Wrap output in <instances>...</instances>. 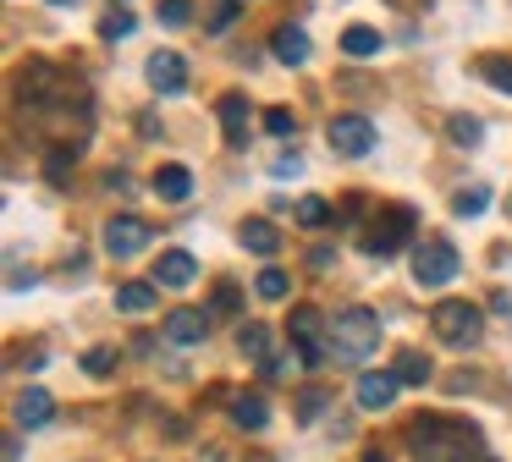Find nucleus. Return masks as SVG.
<instances>
[{"label":"nucleus","instance_id":"f257e3e1","mask_svg":"<svg viewBox=\"0 0 512 462\" xmlns=\"http://www.w3.org/2000/svg\"><path fill=\"white\" fill-rule=\"evenodd\" d=\"M413 462H485V446H479L474 424H457V418L424 413L413 418Z\"/></svg>","mask_w":512,"mask_h":462},{"label":"nucleus","instance_id":"f03ea898","mask_svg":"<svg viewBox=\"0 0 512 462\" xmlns=\"http://www.w3.org/2000/svg\"><path fill=\"white\" fill-rule=\"evenodd\" d=\"M375 347H380V314L375 308H342V314L331 319V352L342 363H358V369H364Z\"/></svg>","mask_w":512,"mask_h":462},{"label":"nucleus","instance_id":"7ed1b4c3","mask_svg":"<svg viewBox=\"0 0 512 462\" xmlns=\"http://www.w3.org/2000/svg\"><path fill=\"white\" fill-rule=\"evenodd\" d=\"M430 325H435V336H441L446 347H474L479 330H485V308L463 303V297H446V303L430 308Z\"/></svg>","mask_w":512,"mask_h":462},{"label":"nucleus","instance_id":"20e7f679","mask_svg":"<svg viewBox=\"0 0 512 462\" xmlns=\"http://www.w3.org/2000/svg\"><path fill=\"white\" fill-rule=\"evenodd\" d=\"M457 264L463 259H457V248L446 237H424L419 248H413V281L419 286H446L457 275Z\"/></svg>","mask_w":512,"mask_h":462},{"label":"nucleus","instance_id":"39448f33","mask_svg":"<svg viewBox=\"0 0 512 462\" xmlns=\"http://www.w3.org/2000/svg\"><path fill=\"white\" fill-rule=\"evenodd\" d=\"M325 138H331V149L342 154V160H364V154L375 149V121L358 116V110H347V116H331Z\"/></svg>","mask_w":512,"mask_h":462},{"label":"nucleus","instance_id":"423d86ee","mask_svg":"<svg viewBox=\"0 0 512 462\" xmlns=\"http://www.w3.org/2000/svg\"><path fill=\"white\" fill-rule=\"evenodd\" d=\"M149 237H155V226H149V220H138V215L105 220V253H111V259H133V253H144Z\"/></svg>","mask_w":512,"mask_h":462},{"label":"nucleus","instance_id":"0eeeda50","mask_svg":"<svg viewBox=\"0 0 512 462\" xmlns=\"http://www.w3.org/2000/svg\"><path fill=\"white\" fill-rule=\"evenodd\" d=\"M397 391H402V380L391 369H364V374H358V385H353V396H358L364 413H386V407L397 402Z\"/></svg>","mask_w":512,"mask_h":462},{"label":"nucleus","instance_id":"6e6552de","mask_svg":"<svg viewBox=\"0 0 512 462\" xmlns=\"http://www.w3.org/2000/svg\"><path fill=\"white\" fill-rule=\"evenodd\" d=\"M408 237H413V215L408 209H391L375 231H364V253H380V259H386V253H397Z\"/></svg>","mask_w":512,"mask_h":462},{"label":"nucleus","instance_id":"1a4fd4ad","mask_svg":"<svg viewBox=\"0 0 512 462\" xmlns=\"http://www.w3.org/2000/svg\"><path fill=\"white\" fill-rule=\"evenodd\" d=\"M210 336V314L204 308H171L166 314V341L171 347H199Z\"/></svg>","mask_w":512,"mask_h":462},{"label":"nucleus","instance_id":"9d476101","mask_svg":"<svg viewBox=\"0 0 512 462\" xmlns=\"http://www.w3.org/2000/svg\"><path fill=\"white\" fill-rule=\"evenodd\" d=\"M12 418H17V429H45L50 418H56V396H50L45 385H28L12 402Z\"/></svg>","mask_w":512,"mask_h":462},{"label":"nucleus","instance_id":"9b49d317","mask_svg":"<svg viewBox=\"0 0 512 462\" xmlns=\"http://www.w3.org/2000/svg\"><path fill=\"white\" fill-rule=\"evenodd\" d=\"M149 83H155L160 94H182V88H188V61H182L177 50H155L149 55Z\"/></svg>","mask_w":512,"mask_h":462},{"label":"nucleus","instance_id":"f8f14e48","mask_svg":"<svg viewBox=\"0 0 512 462\" xmlns=\"http://www.w3.org/2000/svg\"><path fill=\"white\" fill-rule=\"evenodd\" d=\"M155 281H160V286H193V281H199V259H193L188 248H171V253H160V264H155Z\"/></svg>","mask_w":512,"mask_h":462},{"label":"nucleus","instance_id":"ddd939ff","mask_svg":"<svg viewBox=\"0 0 512 462\" xmlns=\"http://www.w3.org/2000/svg\"><path fill=\"white\" fill-rule=\"evenodd\" d=\"M221 127H226V143H232V149H243L248 143V99L243 94H221Z\"/></svg>","mask_w":512,"mask_h":462},{"label":"nucleus","instance_id":"4468645a","mask_svg":"<svg viewBox=\"0 0 512 462\" xmlns=\"http://www.w3.org/2000/svg\"><path fill=\"white\" fill-rule=\"evenodd\" d=\"M155 193L166 198V204L193 198V171H188V165H160V171H155Z\"/></svg>","mask_w":512,"mask_h":462},{"label":"nucleus","instance_id":"2eb2a0df","mask_svg":"<svg viewBox=\"0 0 512 462\" xmlns=\"http://www.w3.org/2000/svg\"><path fill=\"white\" fill-rule=\"evenodd\" d=\"M232 424H237V429H265V424H270V402H265L259 391L232 396Z\"/></svg>","mask_w":512,"mask_h":462},{"label":"nucleus","instance_id":"dca6fc26","mask_svg":"<svg viewBox=\"0 0 512 462\" xmlns=\"http://www.w3.org/2000/svg\"><path fill=\"white\" fill-rule=\"evenodd\" d=\"M270 50H276L281 66H303V61H309V33H303V28H276Z\"/></svg>","mask_w":512,"mask_h":462},{"label":"nucleus","instance_id":"f3484780","mask_svg":"<svg viewBox=\"0 0 512 462\" xmlns=\"http://www.w3.org/2000/svg\"><path fill=\"white\" fill-rule=\"evenodd\" d=\"M243 248L259 253V259H270V253H281V231L270 226V220H248V226H243Z\"/></svg>","mask_w":512,"mask_h":462},{"label":"nucleus","instance_id":"a211bd4d","mask_svg":"<svg viewBox=\"0 0 512 462\" xmlns=\"http://www.w3.org/2000/svg\"><path fill=\"white\" fill-rule=\"evenodd\" d=\"M380 33L375 28H364V22H353V28L342 33V55H353V61H369V55H380Z\"/></svg>","mask_w":512,"mask_h":462},{"label":"nucleus","instance_id":"6ab92c4d","mask_svg":"<svg viewBox=\"0 0 512 462\" xmlns=\"http://www.w3.org/2000/svg\"><path fill=\"white\" fill-rule=\"evenodd\" d=\"M155 303H160V297H155V286H149V281H127V286H116V308H122V314H149Z\"/></svg>","mask_w":512,"mask_h":462},{"label":"nucleus","instance_id":"aec40b11","mask_svg":"<svg viewBox=\"0 0 512 462\" xmlns=\"http://www.w3.org/2000/svg\"><path fill=\"white\" fill-rule=\"evenodd\" d=\"M237 352H243V358H254V363H265L270 358V330L259 325V319L237 325Z\"/></svg>","mask_w":512,"mask_h":462},{"label":"nucleus","instance_id":"412c9836","mask_svg":"<svg viewBox=\"0 0 512 462\" xmlns=\"http://www.w3.org/2000/svg\"><path fill=\"white\" fill-rule=\"evenodd\" d=\"M391 374H397L402 385H430L435 363L424 358V352H397V363H391Z\"/></svg>","mask_w":512,"mask_h":462},{"label":"nucleus","instance_id":"4be33fe9","mask_svg":"<svg viewBox=\"0 0 512 462\" xmlns=\"http://www.w3.org/2000/svg\"><path fill=\"white\" fill-rule=\"evenodd\" d=\"M320 330H325V319L314 314V308H292V319H287V336L298 341V347H314V341H320Z\"/></svg>","mask_w":512,"mask_h":462},{"label":"nucleus","instance_id":"5701e85b","mask_svg":"<svg viewBox=\"0 0 512 462\" xmlns=\"http://www.w3.org/2000/svg\"><path fill=\"white\" fill-rule=\"evenodd\" d=\"M479 77H485L496 94L512 99V55H485V61H479Z\"/></svg>","mask_w":512,"mask_h":462},{"label":"nucleus","instance_id":"b1692460","mask_svg":"<svg viewBox=\"0 0 512 462\" xmlns=\"http://www.w3.org/2000/svg\"><path fill=\"white\" fill-rule=\"evenodd\" d=\"M292 215H298V226L303 231H320V226H331V204H325V198H298V209H292Z\"/></svg>","mask_w":512,"mask_h":462},{"label":"nucleus","instance_id":"393cba45","mask_svg":"<svg viewBox=\"0 0 512 462\" xmlns=\"http://www.w3.org/2000/svg\"><path fill=\"white\" fill-rule=\"evenodd\" d=\"M254 292L265 297V303H281V297L292 292V275L287 270H276V264H270V270H259V281H254Z\"/></svg>","mask_w":512,"mask_h":462},{"label":"nucleus","instance_id":"a878e982","mask_svg":"<svg viewBox=\"0 0 512 462\" xmlns=\"http://www.w3.org/2000/svg\"><path fill=\"white\" fill-rule=\"evenodd\" d=\"M78 154H83V143H72V149H50L45 154V176L50 182H67V171L78 165Z\"/></svg>","mask_w":512,"mask_h":462},{"label":"nucleus","instance_id":"bb28decb","mask_svg":"<svg viewBox=\"0 0 512 462\" xmlns=\"http://www.w3.org/2000/svg\"><path fill=\"white\" fill-rule=\"evenodd\" d=\"M325 402H331L325 385H303V391H298V418H303V424H314V418L325 413Z\"/></svg>","mask_w":512,"mask_h":462},{"label":"nucleus","instance_id":"cd10ccee","mask_svg":"<svg viewBox=\"0 0 512 462\" xmlns=\"http://www.w3.org/2000/svg\"><path fill=\"white\" fill-rule=\"evenodd\" d=\"M83 374L111 380V374H116V347H89V352H83Z\"/></svg>","mask_w":512,"mask_h":462},{"label":"nucleus","instance_id":"c85d7f7f","mask_svg":"<svg viewBox=\"0 0 512 462\" xmlns=\"http://www.w3.org/2000/svg\"><path fill=\"white\" fill-rule=\"evenodd\" d=\"M237 308H243V292H237V281H221V286H215V297H210V314L232 319Z\"/></svg>","mask_w":512,"mask_h":462},{"label":"nucleus","instance_id":"c756f323","mask_svg":"<svg viewBox=\"0 0 512 462\" xmlns=\"http://www.w3.org/2000/svg\"><path fill=\"white\" fill-rule=\"evenodd\" d=\"M265 132L270 138H292V132H298V116H292L287 105H270L265 110Z\"/></svg>","mask_w":512,"mask_h":462},{"label":"nucleus","instance_id":"7c9ffc66","mask_svg":"<svg viewBox=\"0 0 512 462\" xmlns=\"http://www.w3.org/2000/svg\"><path fill=\"white\" fill-rule=\"evenodd\" d=\"M485 204H490V187H463V193H452V215H479Z\"/></svg>","mask_w":512,"mask_h":462},{"label":"nucleus","instance_id":"2f4dec72","mask_svg":"<svg viewBox=\"0 0 512 462\" xmlns=\"http://www.w3.org/2000/svg\"><path fill=\"white\" fill-rule=\"evenodd\" d=\"M133 33V11H105L100 17V39H127Z\"/></svg>","mask_w":512,"mask_h":462},{"label":"nucleus","instance_id":"473e14b6","mask_svg":"<svg viewBox=\"0 0 512 462\" xmlns=\"http://www.w3.org/2000/svg\"><path fill=\"white\" fill-rule=\"evenodd\" d=\"M446 127H452V143H457V149H474V143H479V121H474V116H452Z\"/></svg>","mask_w":512,"mask_h":462},{"label":"nucleus","instance_id":"72a5a7b5","mask_svg":"<svg viewBox=\"0 0 512 462\" xmlns=\"http://www.w3.org/2000/svg\"><path fill=\"white\" fill-rule=\"evenodd\" d=\"M160 22H166V28H188L193 6H188V0H160Z\"/></svg>","mask_w":512,"mask_h":462},{"label":"nucleus","instance_id":"f704fd0d","mask_svg":"<svg viewBox=\"0 0 512 462\" xmlns=\"http://www.w3.org/2000/svg\"><path fill=\"white\" fill-rule=\"evenodd\" d=\"M237 11H243V0H221V6H215V17H210V33L232 28V22H237Z\"/></svg>","mask_w":512,"mask_h":462},{"label":"nucleus","instance_id":"c9c22d12","mask_svg":"<svg viewBox=\"0 0 512 462\" xmlns=\"http://www.w3.org/2000/svg\"><path fill=\"white\" fill-rule=\"evenodd\" d=\"M259 369H265V380H281V374H292V363L287 358H265Z\"/></svg>","mask_w":512,"mask_h":462},{"label":"nucleus","instance_id":"e433bc0d","mask_svg":"<svg viewBox=\"0 0 512 462\" xmlns=\"http://www.w3.org/2000/svg\"><path fill=\"white\" fill-rule=\"evenodd\" d=\"M298 171H303L298 154H281V160H276V176H298Z\"/></svg>","mask_w":512,"mask_h":462},{"label":"nucleus","instance_id":"4c0bfd02","mask_svg":"<svg viewBox=\"0 0 512 462\" xmlns=\"http://www.w3.org/2000/svg\"><path fill=\"white\" fill-rule=\"evenodd\" d=\"M309 264H314V270H331L336 253H331V248H314V253H309Z\"/></svg>","mask_w":512,"mask_h":462},{"label":"nucleus","instance_id":"58836bf2","mask_svg":"<svg viewBox=\"0 0 512 462\" xmlns=\"http://www.w3.org/2000/svg\"><path fill=\"white\" fill-rule=\"evenodd\" d=\"M490 303H496V314H507V319H512V292H496Z\"/></svg>","mask_w":512,"mask_h":462},{"label":"nucleus","instance_id":"ea45409f","mask_svg":"<svg viewBox=\"0 0 512 462\" xmlns=\"http://www.w3.org/2000/svg\"><path fill=\"white\" fill-rule=\"evenodd\" d=\"M364 462H391V457H386V451H364Z\"/></svg>","mask_w":512,"mask_h":462},{"label":"nucleus","instance_id":"a19ab883","mask_svg":"<svg viewBox=\"0 0 512 462\" xmlns=\"http://www.w3.org/2000/svg\"><path fill=\"white\" fill-rule=\"evenodd\" d=\"M56 6H67V0H56Z\"/></svg>","mask_w":512,"mask_h":462},{"label":"nucleus","instance_id":"79ce46f5","mask_svg":"<svg viewBox=\"0 0 512 462\" xmlns=\"http://www.w3.org/2000/svg\"><path fill=\"white\" fill-rule=\"evenodd\" d=\"M485 462H496V457H485Z\"/></svg>","mask_w":512,"mask_h":462}]
</instances>
